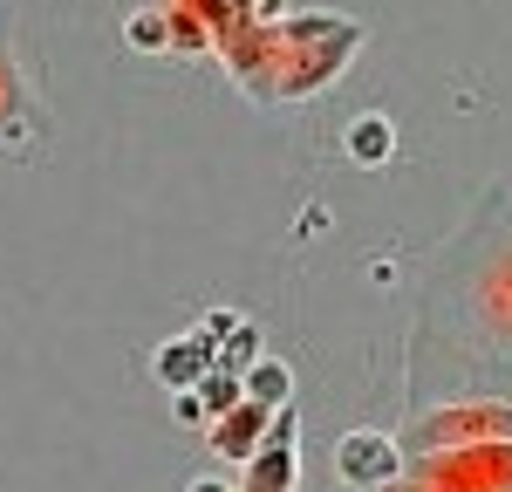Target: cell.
Returning a JSON list of instances; mask_svg holds the SVG:
<instances>
[{"instance_id": "cell-2", "label": "cell", "mask_w": 512, "mask_h": 492, "mask_svg": "<svg viewBox=\"0 0 512 492\" xmlns=\"http://www.w3.org/2000/svg\"><path fill=\"white\" fill-rule=\"evenodd\" d=\"M294 486V417H280V445L253 451V486L246 492H287Z\"/></svg>"}, {"instance_id": "cell-4", "label": "cell", "mask_w": 512, "mask_h": 492, "mask_svg": "<svg viewBox=\"0 0 512 492\" xmlns=\"http://www.w3.org/2000/svg\"><path fill=\"white\" fill-rule=\"evenodd\" d=\"M246 404H260V410H274L287 404V363H246Z\"/></svg>"}, {"instance_id": "cell-1", "label": "cell", "mask_w": 512, "mask_h": 492, "mask_svg": "<svg viewBox=\"0 0 512 492\" xmlns=\"http://www.w3.org/2000/svg\"><path fill=\"white\" fill-rule=\"evenodd\" d=\"M390 472H396V445L383 431H349L342 438V479L349 486H383Z\"/></svg>"}, {"instance_id": "cell-6", "label": "cell", "mask_w": 512, "mask_h": 492, "mask_svg": "<svg viewBox=\"0 0 512 492\" xmlns=\"http://www.w3.org/2000/svg\"><path fill=\"white\" fill-rule=\"evenodd\" d=\"M205 363H212V349H205V342H171V349L158 356V376H171V383H192Z\"/></svg>"}, {"instance_id": "cell-7", "label": "cell", "mask_w": 512, "mask_h": 492, "mask_svg": "<svg viewBox=\"0 0 512 492\" xmlns=\"http://www.w3.org/2000/svg\"><path fill=\"white\" fill-rule=\"evenodd\" d=\"M185 492H226V486H219V479H192Z\"/></svg>"}, {"instance_id": "cell-3", "label": "cell", "mask_w": 512, "mask_h": 492, "mask_svg": "<svg viewBox=\"0 0 512 492\" xmlns=\"http://www.w3.org/2000/svg\"><path fill=\"white\" fill-rule=\"evenodd\" d=\"M267 424H274V410L233 404V417H219V424H212V445L233 451V458H253V431H267Z\"/></svg>"}, {"instance_id": "cell-5", "label": "cell", "mask_w": 512, "mask_h": 492, "mask_svg": "<svg viewBox=\"0 0 512 492\" xmlns=\"http://www.w3.org/2000/svg\"><path fill=\"white\" fill-rule=\"evenodd\" d=\"M349 151H355V164H383L390 158V117H355Z\"/></svg>"}]
</instances>
